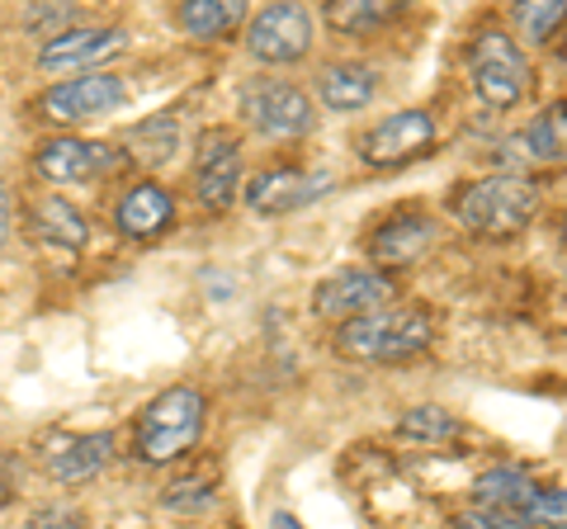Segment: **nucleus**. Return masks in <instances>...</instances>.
Wrapping results in <instances>:
<instances>
[{
  "label": "nucleus",
  "instance_id": "obj_6",
  "mask_svg": "<svg viewBox=\"0 0 567 529\" xmlns=\"http://www.w3.org/2000/svg\"><path fill=\"white\" fill-rule=\"evenodd\" d=\"M312 48V14L303 6H265L251 24H246V52L256 62H298Z\"/></svg>",
  "mask_w": 567,
  "mask_h": 529
},
{
  "label": "nucleus",
  "instance_id": "obj_18",
  "mask_svg": "<svg viewBox=\"0 0 567 529\" xmlns=\"http://www.w3.org/2000/svg\"><path fill=\"white\" fill-rule=\"evenodd\" d=\"M535 478H529L525 468H511V464H496V468H487L483 478L473 483V497H477V506H492V510H516L535 497Z\"/></svg>",
  "mask_w": 567,
  "mask_h": 529
},
{
  "label": "nucleus",
  "instance_id": "obj_32",
  "mask_svg": "<svg viewBox=\"0 0 567 529\" xmlns=\"http://www.w3.org/2000/svg\"><path fill=\"white\" fill-rule=\"evenodd\" d=\"M270 529H308L303 520H293V516H284V510H279V516L270 520Z\"/></svg>",
  "mask_w": 567,
  "mask_h": 529
},
{
  "label": "nucleus",
  "instance_id": "obj_27",
  "mask_svg": "<svg viewBox=\"0 0 567 529\" xmlns=\"http://www.w3.org/2000/svg\"><path fill=\"white\" fill-rule=\"evenodd\" d=\"M558 20H563V6H558V0H548V6H544V0H525V6H520V24H525V33H529L535 43H544L548 33L558 29Z\"/></svg>",
  "mask_w": 567,
  "mask_h": 529
},
{
  "label": "nucleus",
  "instance_id": "obj_8",
  "mask_svg": "<svg viewBox=\"0 0 567 529\" xmlns=\"http://www.w3.org/2000/svg\"><path fill=\"white\" fill-rule=\"evenodd\" d=\"M398 293V284L388 274L379 270H360V264H350V270H336L331 279H322L312 293V312L317 317H364V312H374L383 308L388 298Z\"/></svg>",
  "mask_w": 567,
  "mask_h": 529
},
{
  "label": "nucleus",
  "instance_id": "obj_21",
  "mask_svg": "<svg viewBox=\"0 0 567 529\" xmlns=\"http://www.w3.org/2000/svg\"><path fill=\"white\" fill-rule=\"evenodd\" d=\"M393 20H398L393 0H336V6H327V24L341 33H374Z\"/></svg>",
  "mask_w": 567,
  "mask_h": 529
},
{
  "label": "nucleus",
  "instance_id": "obj_19",
  "mask_svg": "<svg viewBox=\"0 0 567 529\" xmlns=\"http://www.w3.org/2000/svg\"><path fill=\"white\" fill-rule=\"evenodd\" d=\"M246 20L241 0H185L181 6V29L189 39H223Z\"/></svg>",
  "mask_w": 567,
  "mask_h": 529
},
{
  "label": "nucleus",
  "instance_id": "obj_29",
  "mask_svg": "<svg viewBox=\"0 0 567 529\" xmlns=\"http://www.w3.org/2000/svg\"><path fill=\"white\" fill-rule=\"evenodd\" d=\"M29 529H81V520L71 516V510L48 506V510H33V516H29Z\"/></svg>",
  "mask_w": 567,
  "mask_h": 529
},
{
  "label": "nucleus",
  "instance_id": "obj_28",
  "mask_svg": "<svg viewBox=\"0 0 567 529\" xmlns=\"http://www.w3.org/2000/svg\"><path fill=\"white\" fill-rule=\"evenodd\" d=\"M454 529H525L520 516H511V510H492V506H473L464 516L454 520Z\"/></svg>",
  "mask_w": 567,
  "mask_h": 529
},
{
  "label": "nucleus",
  "instance_id": "obj_25",
  "mask_svg": "<svg viewBox=\"0 0 567 529\" xmlns=\"http://www.w3.org/2000/svg\"><path fill=\"white\" fill-rule=\"evenodd\" d=\"M162 506L175 510V516H199V510L213 506V478H175L166 491H162Z\"/></svg>",
  "mask_w": 567,
  "mask_h": 529
},
{
  "label": "nucleus",
  "instance_id": "obj_5",
  "mask_svg": "<svg viewBox=\"0 0 567 529\" xmlns=\"http://www.w3.org/2000/svg\"><path fill=\"white\" fill-rule=\"evenodd\" d=\"M241 118L251 123L256 133H265V137H303L317 123V110H312V100L298 91V85L260 76V81L246 85Z\"/></svg>",
  "mask_w": 567,
  "mask_h": 529
},
{
  "label": "nucleus",
  "instance_id": "obj_23",
  "mask_svg": "<svg viewBox=\"0 0 567 529\" xmlns=\"http://www.w3.org/2000/svg\"><path fill=\"white\" fill-rule=\"evenodd\" d=\"M525 147L535 162H563V104L544 110L525 133Z\"/></svg>",
  "mask_w": 567,
  "mask_h": 529
},
{
  "label": "nucleus",
  "instance_id": "obj_3",
  "mask_svg": "<svg viewBox=\"0 0 567 529\" xmlns=\"http://www.w3.org/2000/svg\"><path fill=\"white\" fill-rule=\"evenodd\" d=\"M204 431V393L199 387H171L137 416V454L142 464H171Z\"/></svg>",
  "mask_w": 567,
  "mask_h": 529
},
{
  "label": "nucleus",
  "instance_id": "obj_11",
  "mask_svg": "<svg viewBox=\"0 0 567 529\" xmlns=\"http://www.w3.org/2000/svg\"><path fill=\"white\" fill-rule=\"evenodd\" d=\"M331 189V175L327 170H293V166H275V170H260L251 185H246V204L256 214H293V208L312 204L317 194Z\"/></svg>",
  "mask_w": 567,
  "mask_h": 529
},
{
  "label": "nucleus",
  "instance_id": "obj_13",
  "mask_svg": "<svg viewBox=\"0 0 567 529\" xmlns=\"http://www.w3.org/2000/svg\"><path fill=\"white\" fill-rule=\"evenodd\" d=\"M39 166L52 185H76V180H95L114 166V156L104 143H85V137H58V143L39 147Z\"/></svg>",
  "mask_w": 567,
  "mask_h": 529
},
{
  "label": "nucleus",
  "instance_id": "obj_15",
  "mask_svg": "<svg viewBox=\"0 0 567 529\" xmlns=\"http://www.w3.org/2000/svg\"><path fill=\"white\" fill-rule=\"evenodd\" d=\"M114 458V435L100 431V435H58L48 445V473L66 487L76 483H91L95 473Z\"/></svg>",
  "mask_w": 567,
  "mask_h": 529
},
{
  "label": "nucleus",
  "instance_id": "obj_20",
  "mask_svg": "<svg viewBox=\"0 0 567 529\" xmlns=\"http://www.w3.org/2000/svg\"><path fill=\"white\" fill-rule=\"evenodd\" d=\"M33 232H43V241L52 246H66V251H81L85 246V218L71 208L66 199H58V194H48V199H39V208H33Z\"/></svg>",
  "mask_w": 567,
  "mask_h": 529
},
{
  "label": "nucleus",
  "instance_id": "obj_30",
  "mask_svg": "<svg viewBox=\"0 0 567 529\" xmlns=\"http://www.w3.org/2000/svg\"><path fill=\"white\" fill-rule=\"evenodd\" d=\"M66 20H71V6H62V10H33L24 24H29V29H39V24H58V29H62Z\"/></svg>",
  "mask_w": 567,
  "mask_h": 529
},
{
  "label": "nucleus",
  "instance_id": "obj_31",
  "mask_svg": "<svg viewBox=\"0 0 567 529\" xmlns=\"http://www.w3.org/2000/svg\"><path fill=\"white\" fill-rule=\"evenodd\" d=\"M10 227H14V199H10V189L0 185V241L10 237Z\"/></svg>",
  "mask_w": 567,
  "mask_h": 529
},
{
  "label": "nucleus",
  "instance_id": "obj_2",
  "mask_svg": "<svg viewBox=\"0 0 567 529\" xmlns=\"http://www.w3.org/2000/svg\"><path fill=\"white\" fill-rule=\"evenodd\" d=\"M535 208H539V189L511 170L487 175V180L458 194V222L477 237H516L535 218Z\"/></svg>",
  "mask_w": 567,
  "mask_h": 529
},
{
  "label": "nucleus",
  "instance_id": "obj_26",
  "mask_svg": "<svg viewBox=\"0 0 567 529\" xmlns=\"http://www.w3.org/2000/svg\"><path fill=\"white\" fill-rule=\"evenodd\" d=\"M516 516H520L525 529H563V516H567L563 491H535V497H529Z\"/></svg>",
  "mask_w": 567,
  "mask_h": 529
},
{
  "label": "nucleus",
  "instance_id": "obj_17",
  "mask_svg": "<svg viewBox=\"0 0 567 529\" xmlns=\"http://www.w3.org/2000/svg\"><path fill=\"white\" fill-rule=\"evenodd\" d=\"M317 91H322V104H331V110L354 114V110H364V104L374 100L379 76L369 72V66H360V62H336V66H327V72L317 76Z\"/></svg>",
  "mask_w": 567,
  "mask_h": 529
},
{
  "label": "nucleus",
  "instance_id": "obj_14",
  "mask_svg": "<svg viewBox=\"0 0 567 529\" xmlns=\"http://www.w3.org/2000/svg\"><path fill=\"white\" fill-rule=\"evenodd\" d=\"M435 218L425 214H398L393 222H383L374 241H369V256H374L379 264H388V270H406V264H416L425 251L435 246Z\"/></svg>",
  "mask_w": 567,
  "mask_h": 529
},
{
  "label": "nucleus",
  "instance_id": "obj_7",
  "mask_svg": "<svg viewBox=\"0 0 567 529\" xmlns=\"http://www.w3.org/2000/svg\"><path fill=\"white\" fill-rule=\"evenodd\" d=\"M128 100V85L114 72H85L76 81H58L52 91L39 100V114L52 123H85V118H100L118 110Z\"/></svg>",
  "mask_w": 567,
  "mask_h": 529
},
{
  "label": "nucleus",
  "instance_id": "obj_1",
  "mask_svg": "<svg viewBox=\"0 0 567 529\" xmlns=\"http://www.w3.org/2000/svg\"><path fill=\"white\" fill-rule=\"evenodd\" d=\"M435 336V322L421 308H374L364 317L336 331V350L346 360H369V364H388V360H406L425 350Z\"/></svg>",
  "mask_w": 567,
  "mask_h": 529
},
{
  "label": "nucleus",
  "instance_id": "obj_10",
  "mask_svg": "<svg viewBox=\"0 0 567 529\" xmlns=\"http://www.w3.org/2000/svg\"><path fill=\"white\" fill-rule=\"evenodd\" d=\"M435 114L425 110H406L393 118H379L374 128L360 137V156L369 166H398V162H412L425 147L435 143Z\"/></svg>",
  "mask_w": 567,
  "mask_h": 529
},
{
  "label": "nucleus",
  "instance_id": "obj_22",
  "mask_svg": "<svg viewBox=\"0 0 567 529\" xmlns=\"http://www.w3.org/2000/svg\"><path fill=\"white\" fill-rule=\"evenodd\" d=\"M398 435L402 439H421V445H445V439L458 435V421L440 407H412L398 421Z\"/></svg>",
  "mask_w": 567,
  "mask_h": 529
},
{
  "label": "nucleus",
  "instance_id": "obj_9",
  "mask_svg": "<svg viewBox=\"0 0 567 529\" xmlns=\"http://www.w3.org/2000/svg\"><path fill=\"white\" fill-rule=\"evenodd\" d=\"M241 189V137L237 133H208L199 143V166H194V194L208 214H223Z\"/></svg>",
  "mask_w": 567,
  "mask_h": 529
},
{
  "label": "nucleus",
  "instance_id": "obj_12",
  "mask_svg": "<svg viewBox=\"0 0 567 529\" xmlns=\"http://www.w3.org/2000/svg\"><path fill=\"white\" fill-rule=\"evenodd\" d=\"M128 33L123 29H66V33H52L39 52V66L43 72H81V66H95L104 58H114L123 48Z\"/></svg>",
  "mask_w": 567,
  "mask_h": 529
},
{
  "label": "nucleus",
  "instance_id": "obj_24",
  "mask_svg": "<svg viewBox=\"0 0 567 529\" xmlns=\"http://www.w3.org/2000/svg\"><path fill=\"white\" fill-rule=\"evenodd\" d=\"M128 147H137V162H166V156L175 152V118L162 114V118H152V123H142V128L128 137Z\"/></svg>",
  "mask_w": 567,
  "mask_h": 529
},
{
  "label": "nucleus",
  "instance_id": "obj_4",
  "mask_svg": "<svg viewBox=\"0 0 567 529\" xmlns=\"http://www.w3.org/2000/svg\"><path fill=\"white\" fill-rule=\"evenodd\" d=\"M473 91L487 110H516L529 91V62L511 33L483 29L473 39Z\"/></svg>",
  "mask_w": 567,
  "mask_h": 529
},
{
  "label": "nucleus",
  "instance_id": "obj_16",
  "mask_svg": "<svg viewBox=\"0 0 567 529\" xmlns=\"http://www.w3.org/2000/svg\"><path fill=\"white\" fill-rule=\"evenodd\" d=\"M171 218H175V199L162 189V185H133L128 194L118 199V214H114V222H118V232L123 237H137V241H147V237H162L166 227H171Z\"/></svg>",
  "mask_w": 567,
  "mask_h": 529
}]
</instances>
